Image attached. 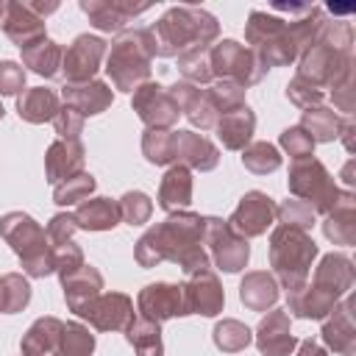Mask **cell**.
Instances as JSON below:
<instances>
[{"mask_svg": "<svg viewBox=\"0 0 356 356\" xmlns=\"http://www.w3.org/2000/svg\"><path fill=\"white\" fill-rule=\"evenodd\" d=\"M289 192L298 200L309 203L317 214H328L339 200V189H337L334 178L312 156L292 161V167H289Z\"/></svg>", "mask_w": 356, "mask_h": 356, "instance_id": "ba28073f", "label": "cell"}, {"mask_svg": "<svg viewBox=\"0 0 356 356\" xmlns=\"http://www.w3.org/2000/svg\"><path fill=\"white\" fill-rule=\"evenodd\" d=\"M239 298H242V303L248 306V309H253V312H264V309H270L273 303H275V298H278V286H275V278L270 275V273H248L245 275V281H242V286H239Z\"/></svg>", "mask_w": 356, "mask_h": 356, "instance_id": "4dcf8cb0", "label": "cell"}, {"mask_svg": "<svg viewBox=\"0 0 356 356\" xmlns=\"http://www.w3.org/2000/svg\"><path fill=\"white\" fill-rule=\"evenodd\" d=\"M64 323L56 317H39L22 337V356H53L61 348Z\"/></svg>", "mask_w": 356, "mask_h": 356, "instance_id": "484cf974", "label": "cell"}, {"mask_svg": "<svg viewBox=\"0 0 356 356\" xmlns=\"http://www.w3.org/2000/svg\"><path fill=\"white\" fill-rule=\"evenodd\" d=\"M317 256V245L306 231L278 225L270 236V264L286 295L309 284V267Z\"/></svg>", "mask_w": 356, "mask_h": 356, "instance_id": "5b68a950", "label": "cell"}, {"mask_svg": "<svg viewBox=\"0 0 356 356\" xmlns=\"http://www.w3.org/2000/svg\"><path fill=\"white\" fill-rule=\"evenodd\" d=\"M214 128H217L220 142H222L228 150H245L248 142H250V136H253L256 117H253V111H250L248 106H242V108H234V111L222 114Z\"/></svg>", "mask_w": 356, "mask_h": 356, "instance_id": "4316f807", "label": "cell"}, {"mask_svg": "<svg viewBox=\"0 0 356 356\" xmlns=\"http://www.w3.org/2000/svg\"><path fill=\"white\" fill-rule=\"evenodd\" d=\"M53 125H56V134L58 139H81V128H83V117L72 108H58V114L53 117Z\"/></svg>", "mask_w": 356, "mask_h": 356, "instance_id": "7dc6e473", "label": "cell"}, {"mask_svg": "<svg viewBox=\"0 0 356 356\" xmlns=\"http://www.w3.org/2000/svg\"><path fill=\"white\" fill-rule=\"evenodd\" d=\"M61 286H64V300H67V306L78 314L81 309H86V306L100 295V289H103V275H100L95 267L83 264V267H78V270L61 275Z\"/></svg>", "mask_w": 356, "mask_h": 356, "instance_id": "7402d4cb", "label": "cell"}, {"mask_svg": "<svg viewBox=\"0 0 356 356\" xmlns=\"http://www.w3.org/2000/svg\"><path fill=\"white\" fill-rule=\"evenodd\" d=\"M153 56H156V47H153V36H150L147 28L125 31L111 44L106 72H108V78L114 81L117 89L136 92L142 83H147Z\"/></svg>", "mask_w": 356, "mask_h": 356, "instance_id": "8992f818", "label": "cell"}, {"mask_svg": "<svg viewBox=\"0 0 356 356\" xmlns=\"http://www.w3.org/2000/svg\"><path fill=\"white\" fill-rule=\"evenodd\" d=\"M44 172L53 186L83 172V145L81 139H56L44 156Z\"/></svg>", "mask_w": 356, "mask_h": 356, "instance_id": "e0dca14e", "label": "cell"}, {"mask_svg": "<svg viewBox=\"0 0 356 356\" xmlns=\"http://www.w3.org/2000/svg\"><path fill=\"white\" fill-rule=\"evenodd\" d=\"M342 125L345 122L339 120V114L331 111V108H323V106L306 108L303 120H300V128L312 136V142H331V139H337Z\"/></svg>", "mask_w": 356, "mask_h": 356, "instance_id": "836d02e7", "label": "cell"}, {"mask_svg": "<svg viewBox=\"0 0 356 356\" xmlns=\"http://www.w3.org/2000/svg\"><path fill=\"white\" fill-rule=\"evenodd\" d=\"M278 220H281V225H289V228H298V231H309L314 225V220H317V211L309 203L295 197V200H286L284 206H278Z\"/></svg>", "mask_w": 356, "mask_h": 356, "instance_id": "b9f144b4", "label": "cell"}, {"mask_svg": "<svg viewBox=\"0 0 356 356\" xmlns=\"http://www.w3.org/2000/svg\"><path fill=\"white\" fill-rule=\"evenodd\" d=\"M58 95L53 89H44V86H33V89H25L19 97H17V111L22 120L39 125V122H47L58 114Z\"/></svg>", "mask_w": 356, "mask_h": 356, "instance_id": "f546056e", "label": "cell"}, {"mask_svg": "<svg viewBox=\"0 0 356 356\" xmlns=\"http://www.w3.org/2000/svg\"><path fill=\"white\" fill-rule=\"evenodd\" d=\"M81 8L92 17L95 28H100V31H120L131 17L147 11V3L131 6V3H120V0H83Z\"/></svg>", "mask_w": 356, "mask_h": 356, "instance_id": "cb8c5ba5", "label": "cell"}, {"mask_svg": "<svg viewBox=\"0 0 356 356\" xmlns=\"http://www.w3.org/2000/svg\"><path fill=\"white\" fill-rule=\"evenodd\" d=\"M75 225L86 228V231H108L120 222V206L108 197H92L78 203V209L72 211Z\"/></svg>", "mask_w": 356, "mask_h": 356, "instance_id": "f1b7e54d", "label": "cell"}, {"mask_svg": "<svg viewBox=\"0 0 356 356\" xmlns=\"http://www.w3.org/2000/svg\"><path fill=\"white\" fill-rule=\"evenodd\" d=\"M3 114H6V108H3V106H0V120H3Z\"/></svg>", "mask_w": 356, "mask_h": 356, "instance_id": "db71d44e", "label": "cell"}, {"mask_svg": "<svg viewBox=\"0 0 356 356\" xmlns=\"http://www.w3.org/2000/svg\"><path fill=\"white\" fill-rule=\"evenodd\" d=\"M25 86V70L17 61H0V95H17Z\"/></svg>", "mask_w": 356, "mask_h": 356, "instance_id": "681fc988", "label": "cell"}, {"mask_svg": "<svg viewBox=\"0 0 356 356\" xmlns=\"http://www.w3.org/2000/svg\"><path fill=\"white\" fill-rule=\"evenodd\" d=\"M178 67L186 78V83H209L214 78L211 72V64H209V47H195V50H186L178 56Z\"/></svg>", "mask_w": 356, "mask_h": 356, "instance_id": "8d00e7d4", "label": "cell"}, {"mask_svg": "<svg viewBox=\"0 0 356 356\" xmlns=\"http://www.w3.org/2000/svg\"><path fill=\"white\" fill-rule=\"evenodd\" d=\"M248 342H250V328L242 325L239 320H222V323H217V328H214V345H217L220 350L236 353V350H242Z\"/></svg>", "mask_w": 356, "mask_h": 356, "instance_id": "ab89813d", "label": "cell"}, {"mask_svg": "<svg viewBox=\"0 0 356 356\" xmlns=\"http://www.w3.org/2000/svg\"><path fill=\"white\" fill-rule=\"evenodd\" d=\"M125 339L134 345L136 356H161L164 353L159 323H153V320H147L142 314L131 320V325L125 328Z\"/></svg>", "mask_w": 356, "mask_h": 356, "instance_id": "d6a6232c", "label": "cell"}, {"mask_svg": "<svg viewBox=\"0 0 356 356\" xmlns=\"http://www.w3.org/2000/svg\"><path fill=\"white\" fill-rule=\"evenodd\" d=\"M295 348H298V356H325V348L317 345L314 339H303V342H298Z\"/></svg>", "mask_w": 356, "mask_h": 356, "instance_id": "816d5d0a", "label": "cell"}, {"mask_svg": "<svg viewBox=\"0 0 356 356\" xmlns=\"http://www.w3.org/2000/svg\"><path fill=\"white\" fill-rule=\"evenodd\" d=\"M170 95H172V100L178 103V111L181 114H186V120L192 122V125H197L200 131H209V128H214L217 125V120H220V114L214 111V106L209 103V97H206V89H200V86H195V83H175V86H170L167 89Z\"/></svg>", "mask_w": 356, "mask_h": 356, "instance_id": "ac0fdd59", "label": "cell"}, {"mask_svg": "<svg viewBox=\"0 0 356 356\" xmlns=\"http://www.w3.org/2000/svg\"><path fill=\"white\" fill-rule=\"evenodd\" d=\"M206 97L217 114H228V111L245 106V86H239L234 81H217L206 89Z\"/></svg>", "mask_w": 356, "mask_h": 356, "instance_id": "74e56055", "label": "cell"}, {"mask_svg": "<svg viewBox=\"0 0 356 356\" xmlns=\"http://www.w3.org/2000/svg\"><path fill=\"white\" fill-rule=\"evenodd\" d=\"M53 356H64V353H61V350H56V353H53Z\"/></svg>", "mask_w": 356, "mask_h": 356, "instance_id": "11a10c76", "label": "cell"}, {"mask_svg": "<svg viewBox=\"0 0 356 356\" xmlns=\"http://www.w3.org/2000/svg\"><path fill=\"white\" fill-rule=\"evenodd\" d=\"M275 220H278V206L273 203V197L253 189L239 200V206L234 209V214L225 222L234 234L248 239V236H261Z\"/></svg>", "mask_w": 356, "mask_h": 356, "instance_id": "7c38bea8", "label": "cell"}, {"mask_svg": "<svg viewBox=\"0 0 356 356\" xmlns=\"http://www.w3.org/2000/svg\"><path fill=\"white\" fill-rule=\"evenodd\" d=\"M106 53V42L89 33H81L64 53H61V72L67 83H83L92 81V75L100 70V58Z\"/></svg>", "mask_w": 356, "mask_h": 356, "instance_id": "4fadbf2b", "label": "cell"}, {"mask_svg": "<svg viewBox=\"0 0 356 356\" xmlns=\"http://www.w3.org/2000/svg\"><path fill=\"white\" fill-rule=\"evenodd\" d=\"M242 164L256 175H267L281 167V153L270 142H253L242 150Z\"/></svg>", "mask_w": 356, "mask_h": 356, "instance_id": "d590c367", "label": "cell"}, {"mask_svg": "<svg viewBox=\"0 0 356 356\" xmlns=\"http://www.w3.org/2000/svg\"><path fill=\"white\" fill-rule=\"evenodd\" d=\"M78 231V225H75V217L72 214H56L53 220H50V225H47V242H50V248H58V245H64V242H70V236Z\"/></svg>", "mask_w": 356, "mask_h": 356, "instance_id": "c3c4849f", "label": "cell"}, {"mask_svg": "<svg viewBox=\"0 0 356 356\" xmlns=\"http://www.w3.org/2000/svg\"><path fill=\"white\" fill-rule=\"evenodd\" d=\"M58 350L64 356H92L95 337L81 323H64V334H61V348Z\"/></svg>", "mask_w": 356, "mask_h": 356, "instance_id": "60d3db41", "label": "cell"}, {"mask_svg": "<svg viewBox=\"0 0 356 356\" xmlns=\"http://www.w3.org/2000/svg\"><path fill=\"white\" fill-rule=\"evenodd\" d=\"M142 153L150 164H184L192 170H214L220 150L192 131H145Z\"/></svg>", "mask_w": 356, "mask_h": 356, "instance_id": "277c9868", "label": "cell"}, {"mask_svg": "<svg viewBox=\"0 0 356 356\" xmlns=\"http://www.w3.org/2000/svg\"><path fill=\"white\" fill-rule=\"evenodd\" d=\"M134 111L147 125V131H172V125L178 122V114H181L172 95L153 81L142 83L134 92Z\"/></svg>", "mask_w": 356, "mask_h": 356, "instance_id": "8fae6325", "label": "cell"}, {"mask_svg": "<svg viewBox=\"0 0 356 356\" xmlns=\"http://www.w3.org/2000/svg\"><path fill=\"white\" fill-rule=\"evenodd\" d=\"M286 97H289L295 106H300V108H314V106H320V100H323V89H320L317 83L306 81L303 75H295V81L286 86Z\"/></svg>", "mask_w": 356, "mask_h": 356, "instance_id": "ee69618b", "label": "cell"}, {"mask_svg": "<svg viewBox=\"0 0 356 356\" xmlns=\"http://www.w3.org/2000/svg\"><path fill=\"white\" fill-rule=\"evenodd\" d=\"M61 47L56 42H50L47 36L22 47V61L25 67H31L36 75H44V78H56L61 72Z\"/></svg>", "mask_w": 356, "mask_h": 356, "instance_id": "1f68e13d", "label": "cell"}, {"mask_svg": "<svg viewBox=\"0 0 356 356\" xmlns=\"http://www.w3.org/2000/svg\"><path fill=\"white\" fill-rule=\"evenodd\" d=\"M53 267H56L58 275H67V273L83 267V253H81V248H78L72 239L64 242V245H58V248H53Z\"/></svg>", "mask_w": 356, "mask_h": 356, "instance_id": "bcb514c9", "label": "cell"}, {"mask_svg": "<svg viewBox=\"0 0 356 356\" xmlns=\"http://www.w3.org/2000/svg\"><path fill=\"white\" fill-rule=\"evenodd\" d=\"M78 317L89 320L97 331H125L134 320V303L122 292H100L86 309L78 312Z\"/></svg>", "mask_w": 356, "mask_h": 356, "instance_id": "5bb4252c", "label": "cell"}, {"mask_svg": "<svg viewBox=\"0 0 356 356\" xmlns=\"http://www.w3.org/2000/svg\"><path fill=\"white\" fill-rule=\"evenodd\" d=\"M92 189H95V178L83 170L81 175H75V178H70V181H64V184H58L56 189H53V200L58 203V206H72V203H83V200H89V195H92Z\"/></svg>", "mask_w": 356, "mask_h": 356, "instance_id": "f35d334b", "label": "cell"}, {"mask_svg": "<svg viewBox=\"0 0 356 356\" xmlns=\"http://www.w3.org/2000/svg\"><path fill=\"white\" fill-rule=\"evenodd\" d=\"M136 303H139V314L153 323H164L170 317L186 314L184 284H150L139 292Z\"/></svg>", "mask_w": 356, "mask_h": 356, "instance_id": "9a60e30c", "label": "cell"}, {"mask_svg": "<svg viewBox=\"0 0 356 356\" xmlns=\"http://www.w3.org/2000/svg\"><path fill=\"white\" fill-rule=\"evenodd\" d=\"M0 236L19 256L22 270L31 278H44V275L56 273L53 248L47 242V234L33 217H28L22 211H8L6 217H0Z\"/></svg>", "mask_w": 356, "mask_h": 356, "instance_id": "52a82bcc", "label": "cell"}, {"mask_svg": "<svg viewBox=\"0 0 356 356\" xmlns=\"http://www.w3.org/2000/svg\"><path fill=\"white\" fill-rule=\"evenodd\" d=\"M203 245H209V259L225 273H236L248 264V256H250L248 239L234 234L228 222L220 217H206Z\"/></svg>", "mask_w": 356, "mask_h": 356, "instance_id": "30bf717a", "label": "cell"}, {"mask_svg": "<svg viewBox=\"0 0 356 356\" xmlns=\"http://www.w3.org/2000/svg\"><path fill=\"white\" fill-rule=\"evenodd\" d=\"M209 64L211 72L222 81H234L239 86H250L259 83L261 75L270 70L256 50H248L245 44L234 42V39H222L209 50Z\"/></svg>", "mask_w": 356, "mask_h": 356, "instance_id": "9c48e42d", "label": "cell"}, {"mask_svg": "<svg viewBox=\"0 0 356 356\" xmlns=\"http://www.w3.org/2000/svg\"><path fill=\"white\" fill-rule=\"evenodd\" d=\"M206 217L192 211H172L164 222L147 228L136 242V261L142 267H156L161 261H175L186 275L211 270L209 250L203 248Z\"/></svg>", "mask_w": 356, "mask_h": 356, "instance_id": "6da1fadb", "label": "cell"}, {"mask_svg": "<svg viewBox=\"0 0 356 356\" xmlns=\"http://www.w3.org/2000/svg\"><path fill=\"white\" fill-rule=\"evenodd\" d=\"M3 11H6V3H0V19H3Z\"/></svg>", "mask_w": 356, "mask_h": 356, "instance_id": "f5cc1de1", "label": "cell"}, {"mask_svg": "<svg viewBox=\"0 0 356 356\" xmlns=\"http://www.w3.org/2000/svg\"><path fill=\"white\" fill-rule=\"evenodd\" d=\"M192 200V175L184 164H172L159 186V206L164 211H184Z\"/></svg>", "mask_w": 356, "mask_h": 356, "instance_id": "d4e9b609", "label": "cell"}, {"mask_svg": "<svg viewBox=\"0 0 356 356\" xmlns=\"http://www.w3.org/2000/svg\"><path fill=\"white\" fill-rule=\"evenodd\" d=\"M61 100L67 108L86 114H100L111 106V89L103 81H83V83H67L61 89Z\"/></svg>", "mask_w": 356, "mask_h": 356, "instance_id": "44dd1931", "label": "cell"}, {"mask_svg": "<svg viewBox=\"0 0 356 356\" xmlns=\"http://www.w3.org/2000/svg\"><path fill=\"white\" fill-rule=\"evenodd\" d=\"M353 286V264L342 253H328L323 256L320 267L314 270V281L306 284L303 289L286 295L289 312L295 317H314L323 320L325 314L334 312L339 298Z\"/></svg>", "mask_w": 356, "mask_h": 356, "instance_id": "7a4b0ae2", "label": "cell"}, {"mask_svg": "<svg viewBox=\"0 0 356 356\" xmlns=\"http://www.w3.org/2000/svg\"><path fill=\"white\" fill-rule=\"evenodd\" d=\"M147 31L153 36L156 56H181L195 47H209V42L217 39V19L203 8L178 6Z\"/></svg>", "mask_w": 356, "mask_h": 356, "instance_id": "3957f363", "label": "cell"}, {"mask_svg": "<svg viewBox=\"0 0 356 356\" xmlns=\"http://www.w3.org/2000/svg\"><path fill=\"white\" fill-rule=\"evenodd\" d=\"M281 147H284L292 159H309L312 150H314V142H312V136H309L300 125H295V128H286V131L281 134Z\"/></svg>", "mask_w": 356, "mask_h": 356, "instance_id": "f6af8a7d", "label": "cell"}, {"mask_svg": "<svg viewBox=\"0 0 356 356\" xmlns=\"http://www.w3.org/2000/svg\"><path fill=\"white\" fill-rule=\"evenodd\" d=\"M256 345L264 356H289L298 345V339L289 334V314L284 309L267 312V317L259 323Z\"/></svg>", "mask_w": 356, "mask_h": 356, "instance_id": "d6986e66", "label": "cell"}, {"mask_svg": "<svg viewBox=\"0 0 356 356\" xmlns=\"http://www.w3.org/2000/svg\"><path fill=\"white\" fill-rule=\"evenodd\" d=\"M31 300V284L19 273H6L0 275V314H14L22 312Z\"/></svg>", "mask_w": 356, "mask_h": 356, "instance_id": "e575fe53", "label": "cell"}, {"mask_svg": "<svg viewBox=\"0 0 356 356\" xmlns=\"http://www.w3.org/2000/svg\"><path fill=\"white\" fill-rule=\"evenodd\" d=\"M325 345L339 356H353L356 350V328H353V300H342L334 306V317L323 325Z\"/></svg>", "mask_w": 356, "mask_h": 356, "instance_id": "603a6c76", "label": "cell"}, {"mask_svg": "<svg viewBox=\"0 0 356 356\" xmlns=\"http://www.w3.org/2000/svg\"><path fill=\"white\" fill-rule=\"evenodd\" d=\"M3 31L19 47H28L44 39V19L28 8V3H6L3 11Z\"/></svg>", "mask_w": 356, "mask_h": 356, "instance_id": "ffe728a7", "label": "cell"}, {"mask_svg": "<svg viewBox=\"0 0 356 356\" xmlns=\"http://www.w3.org/2000/svg\"><path fill=\"white\" fill-rule=\"evenodd\" d=\"M334 103L342 114H350L353 111V78L345 75L337 86H334Z\"/></svg>", "mask_w": 356, "mask_h": 356, "instance_id": "f907efd6", "label": "cell"}, {"mask_svg": "<svg viewBox=\"0 0 356 356\" xmlns=\"http://www.w3.org/2000/svg\"><path fill=\"white\" fill-rule=\"evenodd\" d=\"M184 295H186V314L214 317L222 312V303H225V292L211 270L189 275V281L184 284Z\"/></svg>", "mask_w": 356, "mask_h": 356, "instance_id": "2e32d148", "label": "cell"}, {"mask_svg": "<svg viewBox=\"0 0 356 356\" xmlns=\"http://www.w3.org/2000/svg\"><path fill=\"white\" fill-rule=\"evenodd\" d=\"M117 206H120V220H125L131 225L147 222L150 211H153V203H150V197L145 192H125Z\"/></svg>", "mask_w": 356, "mask_h": 356, "instance_id": "7bdbcfd3", "label": "cell"}, {"mask_svg": "<svg viewBox=\"0 0 356 356\" xmlns=\"http://www.w3.org/2000/svg\"><path fill=\"white\" fill-rule=\"evenodd\" d=\"M323 231L334 245H353L356 242V211H353V195L350 192L339 195L337 206L328 211V217L323 222Z\"/></svg>", "mask_w": 356, "mask_h": 356, "instance_id": "83f0119b", "label": "cell"}]
</instances>
